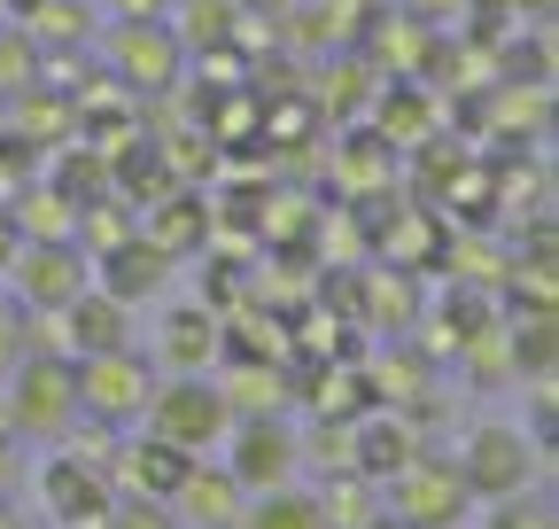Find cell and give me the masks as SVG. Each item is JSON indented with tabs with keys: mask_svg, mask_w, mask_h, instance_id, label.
<instances>
[{
	"mask_svg": "<svg viewBox=\"0 0 559 529\" xmlns=\"http://www.w3.org/2000/svg\"><path fill=\"white\" fill-rule=\"evenodd\" d=\"M466 506V475L443 468V459H404L396 468V521L404 529H443Z\"/></svg>",
	"mask_w": 559,
	"mask_h": 529,
	"instance_id": "cell-2",
	"label": "cell"
},
{
	"mask_svg": "<svg viewBox=\"0 0 559 529\" xmlns=\"http://www.w3.org/2000/svg\"><path fill=\"white\" fill-rule=\"evenodd\" d=\"M24 296L32 304H70L79 296V257L70 249H32L24 257Z\"/></svg>",
	"mask_w": 559,
	"mask_h": 529,
	"instance_id": "cell-9",
	"label": "cell"
},
{
	"mask_svg": "<svg viewBox=\"0 0 559 529\" xmlns=\"http://www.w3.org/2000/svg\"><path fill=\"white\" fill-rule=\"evenodd\" d=\"M79 405H94L102 421H124V413L148 405V374H140L124 351H102V366L79 374Z\"/></svg>",
	"mask_w": 559,
	"mask_h": 529,
	"instance_id": "cell-4",
	"label": "cell"
},
{
	"mask_svg": "<svg viewBox=\"0 0 559 529\" xmlns=\"http://www.w3.org/2000/svg\"><path fill=\"white\" fill-rule=\"evenodd\" d=\"M249 529H319V506H311V498H288V491H280V498H264V506L249 514Z\"/></svg>",
	"mask_w": 559,
	"mask_h": 529,
	"instance_id": "cell-14",
	"label": "cell"
},
{
	"mask_svg": "<svg viewBox=\"0 0 559 529\" xmlns=\"http://www.w3.org/2000/svg\"><path fill=\"white\" fill-rule=\"evenodd\" d=\"M459 475H466V491H481V498H513V491H528V475H536V451L521 444V428H474Z\"/></svg>",
	"mask_w": 559,
	"mask_h": 529,
	"instance_id": "cell-1",
	"label": "cell"
},
{
	"mask_svg": "<svg viewBox=\"0 0 559 529\" xmlns=\"http://www.w3.org/2000/svg\"><path fill=\"white\" fill-rule=\"evenodd\" d=\"M70 327H79V343L102 358V351H124V304L117 296H70Z\"/></svg>",
	"mask_w": 559,
	"mask_h": 529,
	"instance_id": "cell-10",
	"label": "cell"
},
{
	"mask_svg": "<svg viewBox=\"0 0 559 529\" xmlns=\"http://www.w3.org/2000/svg\"><path fill=\"white\" fill-rule=\"evenodd\" d=\"M70 405H79V374H70V366H55V358L24 366V381H16V428H62Z\"/></svg>",
	"mask_w": 559,
	"mask_h": 529,
	"instance_id": "cell-5",
	"label": "cell"
},
{
	"mask_svg": "<svg viewBox=\"0 0 559 529\" xmlns=\"http://www.w3.org/2000/svg\"><path fill=\"white\" fill-rule=\"evenodd\" d=\"M109 529H171V514H164V506H140V498H132V506H117V521H109Z\"/></svg>",
	"mask_w": 559,
	"mask_h": 529,
	"instance_id": "cell-18",
	"label": "cell"
},
{
	"mask_svg": "<svg viewBox=\"0 0 559 529\" xmlns=\"http://www.w3.org/2000/svg\"><path fill=\"white\" fill-rule=\"evenodd\" d=\"M39 491H47V506H55L70 529H94V521L109 514V491H102V475H94V468H70V459H55Z\"/></svg>",
	"mask_w": 559,
	"mask_h": 529,
	"instance_id": "cell-7",
	"label": "cell"
},
{
	"mask_svg": "<svg viewBox=\"0 0 559 529\" xmlns=\"http://www.w3.org/2000/svg\"><path fill=\"white\" fill-rule=\"evenodd\" d=\"M9 358H16V319L0 311V374H9Z\"/></svg>",
	"mask_w": 559,
	"mask_h": 529,
	"instance_id": "cell-19",
	"label": "cell"
},
{
	"mask_svg": "<svg viewBox=\"0 0 559 529\" xmlns=\"http://www.w3.org/2000/svg\"><path fill=\"white\" fill-rule=\"evenodd\" d=\"M187 475H194V451H179V444H164V436L124 451V483H132V491H148V498H171Z\"/></svg>",
	"mask_w": 559,
	"mask_h": 529,
	"instance_id": "cell-8",
	"label": "cell"
},
{
	"mask_svg": "<svg viewBox=\"0 0 559 529\" xmlns=\"http://www.w3.org/2000/svg\"><path fill=\"white\" fill-rule=\"evenodd\" d=\"M319 521H349V529H373V498L358 491V475H342V491L319 506Z\"/></svg>",
	"mask_w": 559,
	"mask_h": 529,
	"instance_id": "cell-15",
	"label": "cell"
},
{
	"mask_svg": "<svg viewBox=\"0 0 559 529\" xmlns=\"http://www.w3.org/2000/svg\"><path fill=\"white\" fill-rule=\"evenodd\" d=\"M288 468H296V444L280 436V428H241V451H234V483L241 491H280L288 483Z\"/></svg>",
	"mask_w": 559,
	"mask_h": 529,
	"instance_id": "cell-6",
	"label": "cell"
},
{
	"mask_svg": "<svg viewBox=\"0 0 559 529\" xmlns=\"http://www.w3.org/2000/svg\"><path fill=\"white\" fill-rule=\"evenodd\" d=\"M0 257H9V226H0Z\"/></svg>",
	"mask_w": 559,
	"mask_h": 529,
	"instance_id": "cell-20",
	"label": "cell"
},
{
	"mask_svg": "<svg viewBox=\"0 0 559 529\" xmlns=\"http://www.w3.org/2000/svg\"><path fill=\"white\" fill-rule=\"evenodd\" d=\"M210 351H218V336H210V319H179V327H171V358H179V366H202Z\"/></svg>",
	"mask_w": 559,
	"mask_h": 529,
	"instance_id": "cell-16",
	"label": "cell"
},
{
	"mask_svg": "<svg viewBox=\"0 0 559 529\" xmlns=\"http://www.w3.org/2000/svg\"><path fill=\"white\" fill-rule=\"evenodd\" d=\"M234 491H241L234 475H218V483H210V475L194 468V475H187V483H179L171 498H179V506H187L194 521H234Z\"/></svg>",
	"mask_w": 559,
	"mask_h": 529,
	"instance_id": "cell-11",
	"label": "cell"
},
{
	"mask_svg": "<svg viewBox=\"0 0 559 529\" xmlns=\"http://www.w3.org/2000/svg\"><path fill=\"white\" fill-rule=\"evenodd\" d=\"M489 529H551V506L544 498H498V521H489Z\"/></svg>",
	"mask_w": 559,
	"mask_h": 529,
	"instance_id": "cell-17",
	"label": "cell"
},
{
	"mask_svg": "<svg viewBox=\"0 0 559 529\" xmlns=\"http://www.w3.org/2000/svg\"><path fill=\"white\" fill-rule=\"evenodd\" d=\"M218 428H226V389H210V381H171V389L156 397V436H164V444L202 451Z\"/></svg>",
	"mask_w": 559,
	"mask_h": 529,
	"instance_id": "cell-3",
	"label": "cell"
},
{
	"mask_svg": "<svg viewBox=\"0 0 559 529\" xmlns=\"http://www.w3.org/2000/svg\"><path fill=\"white\" fill-rule=\"evenodd\" d=\"M156 273H164V257H156V249H148V257L124 249V257H109V296H117V304L148 296V289H156Z\"/></svg>",
	"mask_w": 559,
	"mask_h": 529,
	"instance_id": "cell-13",
	"label": "cell"
},
{
	"mask_svg": "<svg viewBox=\"0 0 559 529\" xmlns=\"http://www.w3.org/2000/svg\"><path fill=\"white\" fill-rule=\"evenodd\" d=\"M404 459H412V436H404V428H389V421H381V428H366V436H358V475H396Z\"/></svg>",
	"mask_w": 559,
	"mask_h": 529,
	"instance_id": "cell-12",
	"label": "cell"
},
{
	"mask_svg": "<svg viewBox=\"0 0 559 529\" xmlns=\"http://www.w3.org/2000/svg\"><path fill=\"white\" fill-rule=\"evenodd\" d=\"M373 529H404V521H373Z\"/></svg>",
	"mask_w": 559,
	"mask_h": 529,
	"instance_id": "cell-21",
	"label": "cell"
}]
</instances>
